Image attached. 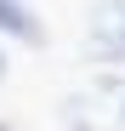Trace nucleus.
Here are the masks:
<instances>
[{
    "label": "nucleus",
    "mask_w": 125,
    "mask_h": 131,
    "mask_svg": "<svg viewBox=\"0 0 125 131\" xmlns=\"http://www.w3.org/2000/svg\"><path fill=\"white\" fill-rule=\"evenodd\" d=\"M119 131H125V103H119Z\"/></svg>",
    "instance_id": "nucleus-5"
},
{
    "label": "nucleus",
    "mask_w": 125,
    "mask_h": 131,
    "mask_svg": "<svg viewBox=\"0 0 125 131\" xmlns=\"http://www.w3.org/2000/svg\"><path fill=\"white\" fill-rule=\"evenodd\" d=\"M74 131H91V125H74Z\"/></svg>",
    "instance_id": "nucleus-6"
},
{
    "label": "nucleus",
    "mask_w": 125,
    "mask_h": 131,
    "mask_svg": "<svg viewBox=\"0 0 125 131\" xmlns=\"http://www.w3.org/2000/svg\"><path fill=\"white\" fill-rule=\"evenodd\" d=\"M0 34L23 40V46H46V23L29 6H17V0H0Z\"/></svg>",
    "instance_id": "nucleus-2"
},
{
    "label": "nucleus",
    "mask_w": 125,
    "mask_h": 131,
    "mask_svg": "<svg viewBox=\"0 0 125 131\" xmlns=\"http://www.w3.org/2000/svg\"><path fill=\"white\" fill-rule=\"evenodd\" d=\"M85 57L114 69L125 63V0H97L91 12V40H85Z\"/></svg>",
    "instance_id": "nucleus-1"
},
{
    "label": "nucleus",
    "mask_w": 125,
    "mask_h": 131,
    "mask_svg": "<svg viewBox=\"0 0 125 131\" xmlns=\"http://www.w3.org/2000/svg\"><path fill=\"white\" fill-rule=\"evenodd\" d=\"M0 131H17V125H11V120H0Z\"/></svg>",
    "instance_id": "nucleus-4"
},
{
    "label": "nucleus",
    "mask_w": 125,
    "mask_h": 131,
    "mask_svg": "<svg viewBox=\"0 0 125 131\" xmlns=\"http://www.w3.org/2000/svg\"><path fill=\"white\" fill-rule=\"evenodd\" d=\"M0 80H6V46H0Z\"/></svg>",
    "instance_id": "nucleus-3"
}]
</instances>
